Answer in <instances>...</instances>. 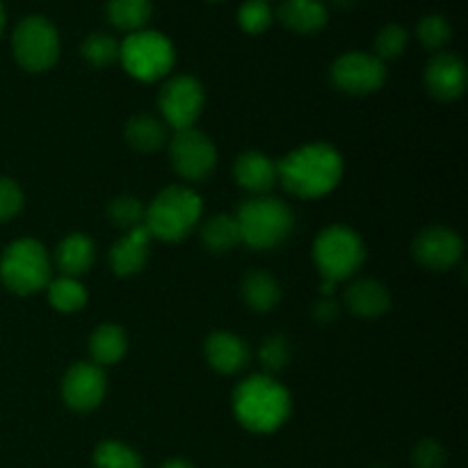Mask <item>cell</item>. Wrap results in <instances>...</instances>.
<instances>
[{
  "label": "cell",
  "mask_w": 468,
  "mask_h": 468,
  "mask_svg": "<svg viewBox=\"0 0 468 468\" xmlns=\"http://www.w3.org/2000/svg\"><path fill=\"white\" fill-rule=\"evenodd\" d=\"M3 27H5V7L0 3V35H3Z\"/></svg>",
  "instance_id": "38"
},
{
  "label": "cell",
  "mask_w": 468,
  "mask_h": 468,
  "mask_svg": "<svg viewBox=\"0 0 468 468\" xmlns=\"http://www.w3.org/2000/svg\"><path fill=\"white\" fill-rule=\"evenodd\" d=\"M411 462L416 468H443L446 466V451L434 439H423L411 452Z\"/></svg>",
  "instance_id": "35"
},
{
  "label": "cell",
  "mask_w": 468,
  "mask_h": 468,
  "mask_svg": "<svg viewBox=\"0 0 468 468\" xmlns=\"http://www.w3.org/2000/svg\"><path fill=\"white\" fill-rule=\"evenodd\" d=\"M23 208V192L9 176H0V222L16 218Z\"/></svg>",
  "instance_id": "34"
},
{
  "label": "cell",
  "mask_w": 468,
  "mask_h": 468,
  "mask_svg": "<svg viewBox=\"0 0 468 468\" xmlns=\"http://www.w3.org/2000/svg\"><path fill=\"white\" fill-rule=\"evenodd\" d=\"M411 254L425 270L446 272L452 265L460 263L462 254H464V242H462L460 233H455L452 229L430 227L414 238Z\"/></svg>",
  "instance_id": "13"
},
{
  "label": "cell",
  "mask_w": 468,
  "mask_h": 468,
  "mask_svg": "<svg viewBox=\"0 0 468 468\" xmlns=\"http://www.w3.org/2000/svg\"><path fill=\"white\" fill-rule=\"evenodd\" d=\"M80 53L91 67H112L119 59V41L114 37L105 35V32H94V35H90L82 41Z\"/></svg>",
  "instance_id": "28"
},
{
  "label": "cell",
  "mask_w": 468,
  "mask_h": 468,
  "mask_svg": "<svg viewBox=\"0 0 468 468\" xmlns=\"http://www.w3.org/2000/svg\"><path fill=\"white\" fill-rule=\"evenodd\" d=\"M259 359L265 373H279V370H283L288 366L291 346H288V341L283 336H268L261 343Z\"/></svg>",
  "instance_id": "33"
},
{
  "label": "cell",
  "mask_w": 468,
  "mask_h": 468,
  "mask_svg": "<svg viewBox=\"0 0 468 468\" xmlns=\"http://www.w3.org/2000/svg\"><path fill=\"white\" fill-rule=\"evenodd\" d=\"M201 242H204L210 254H224V251L240 245V231H238L236 218L227 213L213 215L201 229Z\"/></svg>",
  "instance_id": "25"
},
{
  "label": "cell",
  "mask_w": 468,
  "mask_h": 468,
  "mask_svg": "<svg viewBox=\"0 0 468 468\" xmlns=\"http://www.w3.org/2000/svg\"><path fill=\"white\" fill-rule=\"evenodd\" d=\"M160 468H195V466L186 460H167Z\"/></svg>",
  "instance_id": "37"
},
{
  "label": "cell",
  "mask_w": 468,
  "mask_h": 468,
  "mask_svg": "<svg viewBox=\"0 0 468 468\" xmlns=\"http://www.w3.org/2000/svg\"><path fill=\"white\" fill-rule=\"evenodd\" d=\"M126 140L140 154H154L169 144L167 123L154 114H137L126 123Z\"/></svg>",
  "instance_id": "21"
},
{
  "label": "cell",
  "mask_w": 468,
  "mask_h": 468,
  "mask_svg": "<svg viewBox=\"0 0 468 468\" xmlns=\"http://www.w3.org/2000/svg\"><path fill=\"white\" fill-rule=\"evenodd\" d=\"M366 247L356 231L343 224L320 231L314 242V261L324 282L338 283L350 279L364 265Z\"/></svg>",
  "instance_id": "5"
},
{
  "label": "cell",
  "mask_w": 468,
  "mask_h": 468,
  "mask_svg": "<svg viewBox=\"0 0 468 468\" xmlns=\"http://www.w3.org/2000/svg\"><path fill=\"white\" fill-rule=\"evenodd\" d=\"M416 35H419L420 44H423L425 48L439 50L451 41L452 27L443 16H439V14H430V16L420 18L419 27H416Z\"/></svg>",
  "instance_id": "31"
},
{
  "label": "cell",
  "mask_w": 468,
  "mask_h": 468,
  "mask_svg": "<svg viewBox=\"0 0 468 468\" xmlns=\"http://www.w3.org/2000/svg\"><path fill=\"white\" fill-rule=\"evenodd\" d=\"M94 468H144L142 457L122 441H103L94 451Z\"/></svg>",
  "instance_id": "27"
},
{
  "label": "cell",
  "mask_w": 468,
  "mask_h": 468,
  "mask_svg": "<svg viewBox=\"0 0 468 468\" xmlns=\"http://www.w3.org/2000/svg\"><path fill=\"white\" fill-rule=\"evenodd\" d=\"M105 12H108V21L117 30L133 35V32L144 30L154 7H151V0H110Z\"/></svg>",
  "instance_id": "24"
},
{
  "label": "cell",
  "mask_w": 468,
  "mask_h": 468,
  "mask_svg": "<svg viewBox=\"0 0 468 468\" xmlns=\"http://www.w3.org/2000/svg\"><path fill=\"white\" fill-rule=\"evenodd\" d=\"M233 411L250 432H277L291 416V393L270 375H251L233 391Z\"/></svg>",
  "instance_id": "2"
},
{
  "label": "cell",
  "mask_w": 468,
  "mask_h": 468,
  "mask_svg": "<svg viewBox=\"0 0 468 468\" xmlns=\"http://www.w3.org/2000/svg\"><path fill=\"white\" fill-rule=\"evenodd\" d=\"M126 350H128L126 332H123L119 324H112V323L99 324L90 338L91 359H94V364L101 366V368L122 361L123 355H126Z\"/></svg>",
  "instance_id": "23"
},
{
  "label": "cell",
  "mask_w": 468,
  "mask_h": 468,
  "mask_svg": "<svg viewBox=\"0 0 468 468\" xmlns=\"http://www.w3.org/2000/svg\"><path fill=\"white\" fill-rule=\"evenodd\" d=\"M119 59L133 78L154 82L172 71L176 55L167 37L154 30H140L119 44Z\"/></svg>",
  "instance_id": "7"
},
{
  "label": "cell",
  "mask_w": 468,
  "mask_h": 468,
  "mask_svg": "<svg viewBox=\"0 0 468 468\" xmlns=\"http://www.w3.org/2000/svg\"><path fill=\"white\" fill-rule=\"evenodd\" d=\"M144 206L140 204V199L131 195L114 197L108 206V218L114 227L123 229V231H131L144 224Z\"/></svg>",
  "instance_id": "29"
},
{
  "label": "cell",
  "mask_w": 468,
  "mask_h": 468,
  "mask_svg": "<svg viewBox=\"0 0 468 468\" xmlns=\"http://www.w3.org/2000/svg\"><path fill=\"white\" fill-rule=\"evenodd\" d=\"M410 44V35L400 23H388L375 37V58L378 59H396L405 53Z\"/></svg>",
  "instance_id": "30"
},
{
  "label": "cell",
  "mask_w": 468,
  "mask_h": 468,
  "mask_svg": "<svg viewBox=\"0 0 468 468\" xmlns=\"http://www.w3.org/2000/svg\"><path fill=\"white\" fill-rule=\"evenodd\" d=\"M206 359L218 373L236 375L250 364V347L236 334L215 332L206 338Z\"/></svg>",
  "instance_id": "16"
},
{
  "label": "cell",
  "mask_w": 468,
  "mask_h": 468,
  "mask_svg": "<svg viewBox=\"0 0 468 468\" xmlns=\"http://www.w3.org/2000/svg\"><path fill=\"white\" fill-rule=\"evenodd\" d=\"M346 306L359 318H379L391 309V292L378 279H359L346 291Z\"/></svg>",
  "instance_id": "18"
},
{
  "label": "cell",
  "mask_w": 468,
  "mask_h": 468,
  "mask_svg": "<svg viewBox=\"0 0 468 468\" xmlns=\"http://www.w3.org/2000/svg\"><path fill=\"white\" fill-rule=\"evenodd\" d=\"M206 94L204 87L192 76H176L165 82L158 96V108L163 112V122L167 126L183 131L192 128L204 110Z\"/></svg>",
  "instance_id": "11"
},
{
  "label": "cell",
  "mask_w": 468,
  "mask_h": 468,
  "mask_svg": "<svg viewBox=\"0 0 468 468\" xmlns=\"http://www.w3.org/2000/svg\"><path fill=\"white\" fill-rule=\"evenodd\" d=\"M14 58L26 71H48L59 58V35L44 16H26L12 35Z\"/></svg>",
  "instance_id": "8"
},
{
  "label": "cell",
  "mask_w": 468,
  "mask_h": 468,
  "mask_svg": "<svg viewBox=\"0 0 468 468\" xmlns=\"http://www.w3.org/2000/svg\"><path fill=\"white\" fill-rule=\"evenodd\" d=\"M425 87L439 101H457L466 91V64L455 53L434 55L425 69Z\"/></svg>",
  "instance_id": "14"
},
{
  "label": "cell",
  "mask_w": 468,
  "mask_h": 468,
  "mask_svg": "<svg viewBox=\"0 0 468 468\" xmlns=\"http://www.w3.org/2000/svg\"><path fill=\"white\" fill-rule=\"evenodd\" d=\"M233 218L240 231V242L251 250H274L291 238L295 227L291 206L268 195L242 201Z\"/></svg>",
  "instance_id": "3"
},
{
  "label": "cell",
  "mask_w": 468,
  "mask_h": 468,
  "mask_svg": "<svg viewBox=\"0 0 468 468\" xmlns=\"http://www.w3.org/2000/svg\"><path fill=\"white\" fill-rule=\"evenodd\" d=\"M96 250L94 242H91L90 236L85 233H71V236L64 238L58 245V251H55V263H58V270L62 272V277L78 279L82 274H87L94 265Z\"/></svg>",
  "instance_id": "20"
},
{
  "label": "cell",
  "mask_w": 468,
  "mask_h": 468,
  "mask_svg": "<svg viewBox=\"0 0 468 468\" xmlns=\"http://www.w3.org/2000/svg\"><path fill=\"white\" fill-rule=\"evenodd\" d=\"M238 23L250 35H261L272 26V9L268 0H247L238 12Z\"/></svg>",
  "instance_id": "32"
},
{
  "label": "cell",
  "mask_w": 468,
  "mask_h": 468,
  "mask_svg": "<svg viewBox=\"0 0 468 468\" xmlns=\"http://www.w3.org/2000/svg\"><path fill=\"white\" fill-rule=\"evenodd\" d=\"M378 468H384V466H378Z\"/></svg>",
  "instance_id": "40"
},
{
  "label": "cell",
  "mask_w": 468,
  "mask_h": 468,
  "mask_svg": "<svg viewBox=\"0 0 468 468\" xmlns=\"http://www.w3.org/2000/svg\"><path fill=\"white\" fill-rule=\"evenodd\" d=\"M279 181L300 199L329 195L343 178V155L324 142H314L291 151L277 163Z\"/></svg>",
  "instance_id": "1"
},
{
  "label": "cell",
  "mask_w": 468,
  "mask_h": 468,
  "mask_svg": "<svg viewBox=\"0 0 468 468\" xmlns=\"http://www.w3.org/2000/svg\"><path fill=\"white\" fill-rule=\"evenodd\" d=\"M329 78H332V85L338 91H346V94L352 96H364L382 90L384 82H387V67L375 55L352 50V53L341 55L332 64Z\"/></svg>",
  "instance_id": "10"
},
{
  "label": "cell",
  "mask_w": 468,
  "mask_h": 468,
  "mask_svg": "<svg viewBox=\"0 0 468 468\" xmlns=\"http://www.w3.org/2000/svg\"><path fill=\"white\" fill-rule=\"evenodd\" d=\"M314 315L320 320V323H332V320L338 315V304L332 300V297H323V300L314 306Z\"/></svg>",
  "instance_id": "36"
},
{
  "label": "cell",
  "mask_w": 468,
  "mask_h": 468,
  "mask_svg": "<svg viewBox=\"0 0 468 468\" xmlns=\"http://www.w3.org/2000/svg\"><path fill=\"white\" fill-rule=\"evenodd\" d=\"M204 213L201 197L183 186L165 187L144 210V227L151 238L163 242H181L192 233Z\"/></svg>",
  "instance_id": "4"
},
{
  "label": "cell",
  "mask_w": 468,
  "mask_h": 468,
  "mask_svg": "<svg viewBox=\"0 0 468 468\" xmlns=\"http://www.w3.org/2000/svg\"><path fill=\"white\" fill-rule=\"evenodd\" d=\"M169 160L174 172L186 181H206L218 165L213 140L197 128H183L169 140Z\"/></svg>",
  "instance_id": "9"
},
{
  "label": "cell",
  "mask_w": 468,
  "mask_h": 468,
  "mask_svg": "<svg viewBox=\"0 0 468 468\" xmlns=\"http://www.w3.org/2000/svg\"><path fill=\"white\" fill-rule=\"evenodd\" d=\"M334 3H352V0H334Z\"/></svg>",
  "instance_id": "39"
},
{
  "label": "cell",
  "mask_w": 468,
  "mask_h": 468,
  "mask_svg": "<svg viewBox=\"0 0 468 468\" xmlns=\"http://www.w3.org/2000/svg\"><path fill=\"white\" fill-rule=\"evenodd\" d=\"M277 18L297 35H314L327 26V7L320 0H283Z\"/></svg>",
  "instance_id": "19"
},
{
  "label": "cell",
  "mask_w": 468,
  "mask_h": 468,
  "mask_svg": "<svg viewBox=\"0 0 468 468\" xmlns=\"http://www.w3.org/2000/svg\"><path fill=\"white\" fill-rule=\"evenodd\" d=\"M151 233L146 231V227L131 229L123 238H119L114 242V247L110 250V268L117 277H135L137 272H142L149 261V250H151Z\"/></svg>",
  "instance_id": "15"
},
{
  "label": "cell",
  "mask_w": 468,
  "mask_h": 468,
  "mask_svg": "<svg viewBox=\"0 0 468 468\" xmlns=\"http://www.w3.org/2000/svg\"><path fill=\"white\" fill-rule=\"evenodd\" d=\"M233 176H236L238 186L245 187L247 192H254L256 197H261L277 186V163L272 158H268L265 154H261V151H247V154H242L236 160Z\"/></svg>",
  "instance_id": "17"
},
{
  "label": "cell",
  "mask_w": 468,
  "mask_h": 468,
  "mask_svg": "<svg viewBox=\"0 0 468 468\" xmlns=\"http://www.w3.org/2000/svg\"><path fill=\"white\" fill-rule=\"evenodd\" d=\"M0 282L16 295H32L48 286L50 261L44 245L23 238L5 247L0 256Z\"/></svg>",
  "instance_id": "6"
},
{
  "label": "cell",
  "mask_w": 468,
  "mask_h": 468,
  "mask_svg": "<svg viewBox=\"0 0 468 468\" xmlns=\"http://www.w3.org/2000/svg\"><path fill=\"white\" fill-rule=\"evenodd\" d=\"M242 300L256 314H268L282 302V286L272 274L254 270L242 279Z\"/></svg>",
  "instance_id": "22"
},
{
  "label": "cell",
  "mask_w": 468,
  "mask_h": 468,
  "mask_svg": "<svg viewBox=\"0 0 468 468\" xmlns=\"http://www.w3.org/2000/svg\"><path fill=\"white\" fill-rule=\"evenodd\" d=\"M48 300L59 314H76L87 304V291L78 279L59 277L48 283Z\"/></svg>",
  "instance_id": "26"
},
{
  "label": "cell",
  "mask_w": 468,
  "mask_h": 468,
  "mask_svg": "<svg viewBox=\"0 0 468 468\" xmlns=\"http://www.w3.org/2000/svg\"><path fill=\"white\" fill-rule=\"evenodd\" d=\"M105 391H108V378H105V370L96 364L78 361L62 379L64 405L80 414L96 410L103 402Z\"/></svg>",
  "instance_id": "12"
}]
</instances>
